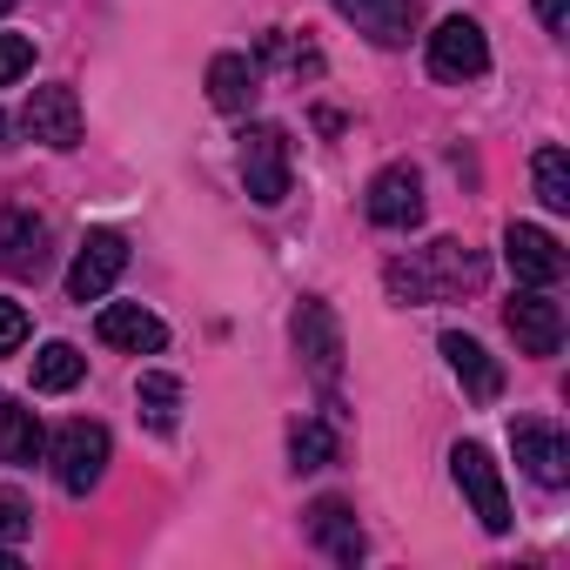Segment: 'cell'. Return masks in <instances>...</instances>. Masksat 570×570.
I'll use <instances>...</instances> for the list:
<instances>
[{
	"label": "cell",
	"instance_id": "obj_1",
	"mask_svg": "<svg viewBox=\"0 0 570 570\" xmlns=\"http://www.w3.org/2000/svg\"><path fill=\"white\" fill-rule=\"evenodd\" d=\"M450 476H456V490L470 497L476 523H483L490 537H503V530H510V490H503V470L490 463V450H483V443H456V450H450Z\"/></svg>",
	"mask_w": 570,
	"mask_h": 570
},
{
	"label": "cell",
	"instance_id": "obj_2",
	"mask_svg": "<svg viewBox=\"0 0 570 570\" xmlns=\"http://www.w3.org/2000/svg\"><path fill=\"white\" fill-rule=\"evenodd\" d=\"M242 188L262 208L289 202V135H282V128H268V121L242 128Z\"/></svg>",
	"mask_w": 570,
	"mask_h": 570
},
{
	"label": "cell",
	"instance_id": "obj_3",
	"mask_svg": "<svg viewBox=\"0 0 570 570\" xmlns=\"http://www.w3.org/2000/svg\"><path fill=\"white\" fill-rule=\"evenodd\" d=\"M108 430L101 423H88V416H75V423H61V436H55V476H61V490L68 497H88L101 476H108Z\"/></svg>",
	"mask_w": 570,
	"mask_h": 570
},
{
	"label": "cell",
	"instance_id": "obj_4",
	"mask_svg": "<svg viewBox=\"0 0 570 570\" xmlns=\"http://www.w3.org/2000/svg\"><path fill=\"white\" fill-rule=\"evenodd\" d=\"M121 268H128V235L88 228L81 248H75V268H68V296H75V303H101L115 282H121Z\"/></svg>",
	"mask_w": 570,
	"mask_h": 570
},
{
	"label": "cell",
	"instance_id": "obj_5",
	"mask_svg": "<svg viewBox=\"0 0 570 570\" xmlns=\"http://www.w3.org/2000/svg\"><path fill=\"white\" fill-rule=\"evenodd\" d=\"M430 75L436 81H476V75H490V41H483V28L470 14L436 21V35H430Z\"/></svg>",
	"mask_w": 570,
	"mask_h": 570
},
{
	"label": "cell",
	"instance_id": "obj_6",
	"mask_svg": "<svg viewBox=\"0 0 570 570\" xmlns=\"http://www.w3.org/2000/svg\"><path fill=\"white\" fill-rule=\"evenodd\" d=\"M21 128H28V141H41V148H81V101H75V88H68V81L35 88L28 108H21Z\"/></svg>",
	"mask_w": 570,
	"mask_h": 570
},
{
	"label": "cell",
	"instance_id": "obj_7",
	"mask_svg": "<svg viewBox=\"0 0 570 570\" xmlns=\"http://www.w3.org/2000/svg\"><path fill=\"white\" fill-rule=\"evenodd\" d=\"M503 262H510V275L523 289H550L563 275V242L550 228H537V222H510L503 228Z\"/></svg>",
	"mask_w": 570,
	"mask_h": 570
},
{
	"label": "cell",
	"instance_id": "obj_8",
	"mask_svg": "<svg viewBox=\"0 0 570 570\" xmlns=\"http://www.w3.org/2000/svg\"><path fill=\"white\" fill-rule=\"evenodd\" d=\"M55 235H48V222L35 215V208H8L0 215V268H8L14 282H41L48 275V248Z\"/></svg>",
	"mask_w": 570,
	"mask_h": 570
},
{
	"label": "cell",
	"instance_id": "obj_9",
	"mask_svg": "<svg viewBox=\"0 0 570 570\" xmlns=\"http://www.w3.org/2000/svg\"><path fill=\"white\" fill-rule=\"evenodd\" d=\"M510 450H517V463H523L543 490H563V476H570V443H563L557 423L517 416V423H510Z\"/></svg>",
	"mask_w": 570,
	"mask_h": 570
},
{
	"label": "cell",
	"instance_id": "obj_10",
	"mask_svg": "<svg viewBox=\"0 0 570 570\" xmlns=\"http://www.w3.org/2000/svg\"><path fill=\"white\" fill-rule=\"evenodd\" d=\"M423 175L410 168V161H390L376 181H370V222L376 228H416L423 222Z\"/></svg>",
	"mask_w": 570,
	"mask_h": 570
},
{
	"label": "cell",
	"instance_id": "obj_11",
	"mask_svg": "<svg viewBox=\"0 0 570 570\" xmlns=\"http://www.w3.org/2000/svg\"><path fill=\"white\" fill-rule=\"evenodd\" d=\"M503 323H510V336H517V350H523V356H557V350H563V309H557L543 289L510 296Z\"/></svg>",
	"mask_w": 570,
	"mask_h": 570
},
{
	"label": "cell",
	"instance_id": "obj_12",
	"mask_svg": "<svg viewBox=\"0 0 570 570\" xmlns=\"http://www.w3.org/2000/svg\"><path fill=\"white\" fill-rule=\"evenodd\" d=\"M443 356H450V376L463 383V396H470V403H497V396H503V363H497L476 336L443 330Z\"/></svg>",
	"mask_w": 570,
	"mask_h": 570
},
{
	"label": "cell",
	"instance_id": "obj_13",
	"mask_svg": "<svg viewBox=\"0 0 570 570\" xmlns=\"http://www.w3.org/2000/svg\"><path fill=\"white\" fill-rule=\"evenodd\" d=\"M95 336H101L108 350H128V356H155V350L168 343V323H161V316H148L141 303H108V309L95 316Z\"/></svg>",
	"mask_w": 570,
	"mask_h": 570
},
{
	"label": "cell",
	"instance_id": "obj_14",
	"mask_svg": "<svg viewBox=\"0 0 570 570\" xmlns=\"http://www.w3.org/2000/svg\"><path fill=\"white\" fill-rule=\"evenodd\" d=\"M296 350L309 356V370H316L323 383L343 376V330H336L330 303H303V309H296Z\"/></svg>",
	"mask_w": 570,
	"mask_h": 570
},
{
	"label": "cell",
	"instance_id": "obj_15",
	"mask_svg": "<svg viewBox=\"0 0 570 570\" xmlns=\"http://www.w3.org/2000/svg\"><path fill=\"white\" fill-rule=\"evenodd\" d=\"M336 14L356 21L376 48H403L416 28V0H336Z\"/></svg>",
	"mask_w": 570,
	"mask_h": 570
},
{
	"label": "cell",
	"instance_id": "obj_16",
	"mask_svg": "<svg viewBox=\"0 0 570 570\" xmlns=\"http://www.w3.org/2000/svg\"><path fill=\"white\" fill-rule=\"evenodd\" d=\"M255 95H262V75H255L248 55H215V61H208V101H215L222 115H248Z\"/></svg>",
	"mask_w": 570,
	"mask_h": 570
},
{
	"label": "cell",
	"instance_id": "obj_17",
	"mask_svg": "<svg viewBox=\"0 0 570 570\" xmlns=\"http://www.w3.org/2000/svg\"><path fill=\"white\" fill-rule=\"evenodd\" d=\"M309 537H316L336 563H363V523H356V510H350L343 497H323V503L309 510Z\"/></svg>",
	"mask_w": 570,
	"mask_h": 570
},
{
	"label": "cell",
	"instance_id": "obj_18",
	"mask_svg": "<svg viewBox=\"0 0 570 570\" xmlns=\"http://www.w3.org/2000/svg\"><path fill=\"white\" fill-rule=\"evenodd\" d=\"M423 275H430V296H456V289H476L483 282V262L463 242H430L423 248Z\"/></svg>",
	"mask_w": 570,
	"mask_h": 570
},
{
	"label": "cell",
	"instance_id": "obj_19",
	"mask_svg": "<svg viewBox=\"0 0 570 570\" xmlns=\"http://www.w3.org/2000/svg\"><path fill=\"white\" fill-rule=\"evenodd\" d=\"M41 450H48V430H41V416L28 410V403H8L0 396V463H41Z\"/></svg>",
	"mask_w": 570,
	"mask_h": 570
},
{
	"label": "cell",
	"instance_id": "obj_20",
	"mask_svg": "<svg viewBox=\"0 0 570 570\" xmlns=\"http://www.w3.org/2000/svg\"><path fill=\"white\" fill-rule=\"evenodd\" d=\"M81 370H88V356H81L75 343H48V350L35 356V390H41V396H61V390L81 383Z\"/></svg>",
	"mask_w": 570,
	"mask_h": 570
},
{
	"label": "cell",
	"instance_id": "obj_21",
	"mask_svg": "<svg viewBox=\"0 0 570 570\" xmlns=\"http://www.w3.org/2000/svg\"><path fill=\"white\" fill-rule=\"evenodd\" d=\"M135 403H141V416H148V430H175V410H181V383L175 376H161V370H148L141 383H135Z\"/></svg>",
	"mask_w": 570,
	"mask_h": 570
},
{
	"label": "cell",
	"instance_id": "obj_22",
	"mask_svg": "<svg viewBox=\"0 0 570 570\" xmlns=\"http://www.w3.org/2000/svg\"><path fill=\"white\" fill-rule=\"evenodd\" d=\"M530 175H537V202H543L550 215H563V208H570V161H563V148H537Z\"/></svg>",
	"mask_w": 570,
	"mask_h": 570
},
{
	"label": "cell",
	"instance_id": "obj_23",
	"mask_svg": "<svg viewBox=\"0 0 570 570\" xmlns=\"http://www.w3.org/2000/svg\"><path fill=\"white\" fill-rule=\"evenodd\" d=\"M330 456H336V430L316 423V416H303V423L289 430V463H296V470H323Z\"/></svg>",
	"mask_w": 570,
	"mask_h": 570
},
{
	"label": "cell",
	"instance_id": "obj_24",
	"mask_svg": "<svg viewBox=\"0 0 570 570\" xmlns=\"http://www.w3.org/2000/svg\"><path fill=\"white\" fill-rule=\"evenodd\" d=\"M28 530H35V510H28V497H21V490H0V543H8V550H21V543H28Z\"/></svg>",
	"mask_w": 570,
	"mask_h": 570
},
{
	"label": "cell",
	"instance_id": "obj_25",
	"mask_svg": "<svg viewBox=\"0 0 570 570\" xmlns=\"http://www.w3.org/2000/svg\"><path fill=\"white\" fill-rule=\"evenodd\" d=\"M28 68H35V41L28 35H0V88L21 81Z\"/></svg>",
	"mask_w": 570,
	"mask_h": 570
},
{
	"label": "cell",
	"instance_id": "obj_26",
	"mask_svg": "<svg viewBox=\"0 0 570 570\" xmlns=\"http://www.w3.org/2000/svg\"><path fill=\"white\" fill-rule=\"evenodd\" d=\"M28 343V309L21 303H0V356H14Z\"/></svg>",
	"mask_w": 570,
	"mask_h": 570
},
{
	"label": "cell",
	"instance_id": "obj_27",
	"mask_svg": "<svg viewBox=\"0 0 570 570\" xmlns=\"http://www.w3.org/2000/svg\"><path fill=\"white\" fill-rule=\"evenodd\" d=\"M537 14H543L550 35H563V0H537Z\"/></svg>",
	"mask_w": 570,
	"mask_h": 570
},
{
	"label": "cell",
	"instance_id": "obj_28",
	"mask_svg": "<svg viewBox=\"0 0 570 570\" xmlns=\"http://www.w3.org/2000/svg\"><path fill=\"white\" fill-rule=\"evenodd\" d=\"M0 148H14V141H8V115H0Z\"/></svg>",
	"mask_w": 570,
	"mask_h": 570
},
{
	"label": "cell",
	"instance_id": "obj_29",
	"mask_svg": "<svg viewBox=\"0 0 570 570\" xmlns=\"http://www.w3.org/2000/svg\"><path fill=\"white\" fill-rule=\"evenodd\" d=\"M8 8H14V0H0V21H8Z\"/></svg>",
	"mask_w": 570,
	"mask_h": 570
}]
</instances>
